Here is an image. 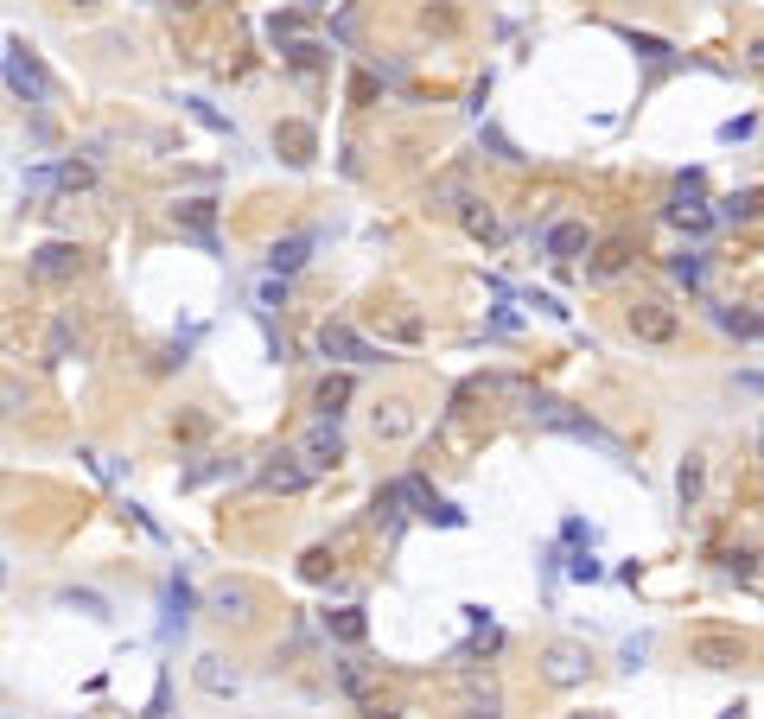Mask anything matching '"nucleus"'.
Segmentation results:
<instances>
[{
  "label": "nucleus",
  "instance_id": "obj_5",
  "mask_svg": "<svg viewBox=\"0 0 764 719\" xmlns=\"http://www.w3.org/2000/svg\"><path fill=\"white\" fill-rule=\"evenodd\" d=\"M300 459H306L312 471H325V465H338V459H344V433H338V414H319V420H312V433L300 440Z\"/></svg>",
  "mask_w": 764,
  "mask_h": 719
},
{
  "label": "nucleus",
  "instance_id": "obj_16",
  "mask_svg": "<svg viewBox=\"0 0 764 719\" xmlns=\"http://www.w3.org/2000/svg\"><path fill=\"white\" fill-rule=\"evenodd\" d=\"M694 656H701L707 669H733V662L745 656V643L739 637H701V643H694Z\"/></svg>",
  "mask_w": 764,
  "mask_h": 719
},
{
  "label": "nucleus",
  "instance_id": "obj_2",
  "mask_svg": "<svg viewBox=\"0 0 764 719\" xmlns=\"http://www.w3.org/2000/svg\"><path fill=\"white\" fill-rule=\"evenodd\" d=\"M7 83H13V90H20L26 102H58V83H51V70L39 64V51H26V45L7 51Z\"/></svg>",
  "mask_w": 764,
  "mask_h": 719
},
{
  "label": "nucleus",
  "instance_id": "obj_18",
  "mask_svg": "<svg viewBox=\"0 0 764 719\" xmlns=\"http://www.w3.org/2000/svg\"><path fill=\"white\" fill-rule=\"evenodd\" d=\"M325 630H332L338 643H363V637H370V624H363V611H325Z\"/></svg>",
  "mask_w": 764,
  "mask_h": 719
},
{
  "label": "nucleus",
  "instance_id": "obj_4",
  "mask_svg": "<svg viewBox=\"0 0 764 719\" xmlns=\"http://www.w3.org/2000/svg\"><path fill=\"white\" fill-rule=\"evenodd\" d=\"M319 350H325V357H338V363H376L382 357V350L363 338V331H351L344 319H325L319 325Z\"/></svg>",
  "mask_w": 764,
  "mask_h": 719
},
{
  "label": "nucleus",
  "instance_id": "obj_30",
  "mask_svg": "<svg viewBox=\"0 0 764 719\" xmlns=\"http://www.w3.org/2000/svg\"><path fill=\"white\" fill-rule=\"evenodd\" d=\"M567 573H573V580H599V560H593V554H573Z\"/></svg>",
  "mask_w": 764,
  "mask_h": 719
},
{
  "label": "nucleus",
  "instance_id": "obj_11",
  "mask_svg": "<svg viewBox=\"0 0 764 719\" xmlns=\"http://www.w3.org/2000/svg\"><path fill=\"white\" fill-rule=\"evenodd\" d=\"M370 433H376V440H408V433H414V408H408V401H376Z\"/></svg>",
  "mask_w": 764,
  "mask_h": 719
},
{
  "label": "nucleus",
  "instance_id": "obj_21",
  "mask_svg": "<svg viewBox=\"0 0 764 719\" xmlns=\"http://www.w3.org/2000/svg\"><path fill=\"white\" fill-rule=\"evenodd\" d=\"M669 268H675V280H688V287H701V280H707V261L694 255V249H682V255H669Z\"/></svg>",
  "mask_w": 764,
  "mask_h": 719
},
{
  "label": "nucleus",
  "instance_id": "obj_38",
  "mask_svg": "<svg viewBox=\"0 0 764 719\" xmlns=\"http://www.w3.org/2000/svg\"><path fill=\"white\" fill-rule=\"evenodd\" d=\"M758 452H764V433H758Z\"/></svg>",
  "mask_w": 764,
  "mask_h": 719
},
{
  "label": "nucleus",
  "instance_id": "obj_12",
  "mask_svg": "<svg viewBox=\"0 0 764 719\" xmlns=\"http://www.w3.org/2000/svg\"><path fill=\"white\" fill-rule=\"evenodd\" d=\"M542 255L548 261H580L586 255V223H554V230L542 236Z\"/></svg>",
  "mask_w": 764,
  "mask_h": 719
},
{
  "label": "nucleus",
  "instance_id": "obj_24",
  "mask_svg": "<svg viewBox=\"0 0 764 719\" xmlns=\"http://www.w3.org/2000/svg\"><path fill=\"white\" fill-rule=\"evenodd\" d=\"M714 319H720L726 331H739V338H758V331H764L758 312H714Z\"/></svg>",
  "mask_w": 764,
  "mask_h": 719
},
{
  "label": "nucleus",
  "instance_id": "obj_6",
  "mask_svg": "<svg viewBox=\"0 0 764 719\" xmlns=\"http://www.w3.org/2000/svg\"><path fill=\"white\" fill-rule=\"evenodd\" d=\"M395 490V503H414V516H427V522H440V529H459L465 510H453V503H440L421 478H402V484H389Z\"/></svg>",
  "mask_w": 764,
  "mask_h": 719
},
{
  "label": "nucleus",
  "instance_id": "obj_17",
  "mask_svg": "<svg viewBox=\"0 0 764 719\" xmlns=\"http://www.w3.org/2000/svg\"><path fill=\"white\" fill-rule=\"evenodd\" d=\"M344 401H351V376H325L319 395H312V408H319V414H344Z\"/></svg>",
  "mask_w": 764,
  "mask_h": 719
},
{
  "label": "nucleus",
  "instance_id": "obj_3",
  "mask_svg": "<svg viewBox=\"0 0 764 719\" xmlns=\"http://www.w3.org/2000/svg\"><path fill=\"white\" fill-rule=\"evenodd\" d=\"M172 230L198 236V249L217 255V198H179L172 204Z\"/></svg>",
  "mask_w": 764,
  "mask_h": 719
},
{
  "label": "nucleus",
  "instance_id": "obj_14",
  "mask_svg": "<svg viewBox=\"0 0 764 719\" xmlns=\"http://www.w3.org/2000/svg\"><path fill=\"white\" fill-rule=\"evenodd\" d=\"M764 217V185H752V191H733L720 210H714V223H758Z\"/></svg>",
  "mask_w": 764,
  "mask_h": 719
},
{
  "label": "nucleus",
  "instance_id": "obj_37",
  "mask_svg": "<svg viewBox=\"0 0 764 719\" xmlns=\"http://www.w3.org/2000/svg\"><path fill=\"white\" fill-rule=\"evenodd\" d=\"M172 7H204V0H172Z\"/></svg>",
  "mask_w": 764,
  "mask_h": 719
},
{
  "label": "nucleus",
  "instance_id": "obj_36",
  "mask_svg": "<svg viewBox=\"0 0 764 719\" xmlns=\"http://www.w3.org/2000/svg\"><path fill=\"white\" fill-rule=\"evenodd\" d=\"M752 64H758V70H764V45H752Z\"/></svg>",
  "mask_w": 764,
  "mask_h": 719
},
{
  "label": "nucleus",
  "instance_id": "obj_19",
  "mask_svg": "<svg viewBox=\"0 0 764 719\" xmlns=\"http://www.w3.org/2000/svg\"><path fill=\"white\" fill-rule=\"evenodd\" d=\"M312 255V236H287V242H274V274H293V268H300V261Z\"/></svg>",
  "mask_w": 764,
  "mask_h": 719
},
{
  "label": "nucleus",
  "instance_id": "obj_28",
  "mask_svg": "<svg viewBox=\"0 0 764 719\" xmlns=\"http://www.w3.org/2000/svg\"><path fill=\"white\" fill-rule=\"evenodd\" d=\"M185 109H191V115H198V121H204V128H217V134H230V121H223V115L211 109V102H198V96H191V102H185Z\"/></svg>",
  "mask_w": 764,
  "mask_h": 719
},
{
  "label": "nucleus",
  "instance_id": "obj_32",
  "mask_svg": "<svg viewBox=\"0 0 764 719\" xmlns=\"http://www.w3.org/2000/svg\"><path fill=\"white\" fill-rule=\"evenodd\" d=\"M726 573H739V580H752V573H758V560H752V554H726Z\"/></svg>",
  "mask_w": 764,
  "mask_h": 719
},
{
  "label": "nucleus",
  "instance_id": "obj_8",
  "mask_svg": "<svg viewBox=\"0 0 764 719\" xmlns=\"http://www.w3.org/2000/svg\"><path fill=\"white\" fill-rule=\"evenodd\" d=\"M83 268V249L77 242H45L39 255H32V280H71Z\"/></svg>",
  "mask_w": 764,
  "mask_h": 719
},
{
  "label": "nucleus",
  "instance_id": "obj_23",
  "mask_svg": "<svg viewBox=\"0 0 764 719\" xmlns=\"http://www.w3.org/2000/svg\"><path fill=\"white\" fill-rule=\"evenodd\" d=\"M465 230H472V236H484V242H497V236H503V223L491 217V210H478V204H465Z\"/></svg>",
  "mask_w": 764,
  "mask_h": 719
},
{
  "label": "nucleus",
  "instance_id": "obj_25",
  "mask_svg": "<svg viewBox=\"0 0 764 719\" xmlns=\"http://www.w3.org/2000/svg\"><path fill=\"white\" fill-rule=\"evenodd\" d=\"M675 490H682V510H694V497H701V459H688V465H682Z\"/></svg>",
  "mask_w": 764,
  "mask_h": 719
},
{
  "label": "nucleus",
  "instance_id": "obj_35",
  "mask_svg": "<svg viewBox=\"0 0 764 719\" xmlns=\"http://www.w3.org/2000/svg\"><path fill=\"white\" fill-rule=\"evenodd\" d=\"M64 7H102V0H64Z\"/></svg>",
  "mask_w": 764,
  "mask_h": 719
},
{
  "label": "nucleus",
  "instance_id": "obj_22",
  "mask_svg": "<svg viewBox=\"0 0 764 719\" xmlns=\"http://www.w3.org/2000/svg\"><path fill=\"white\" fill-rule=\"evenodd\" d=\"M274 140L287 147V160H293V166H306V160H312V134H306V128H281Z\"/></svg>",
  "mask_w": 764,
  "mask_h": 719
},
{
  "label": "nucleus",
  "instance_id": "obj_10",
  "mask_svg": "<svg viewBox=\"0 0 764 719\" xmlns=\"http://www.w3.org/2000/svg\"><path fill=\"white\" fill-rule=\"evenodd\" d=\"M312 484V465L300 459V452H274V465H262V490H306Z\"/></svg>",
  "mask_w": 764,
  "mask_h": 719
},
{
  "label": "nucleus",
  "instance_id": "obj_13",
  "mask_svg": "<svg viewBox=\"0 0 764 719\" xmlns=\"http://www.w3.org/2000/svg\"><path fill=\"white\" fill-rule=\"evenodd\" d=\"M669 223H675V230H688V236H707V230H714V210L694 204V191H682V198L669 204Z\"/></svg>",
  "mask_w": 764,
  "mask_h": 719
},
{
  "label": "nucleus",
  "instance_id": "obj_31",
  "mask_svg": "<svg viewBox=\"0 0 764 719\" xmlns=\"http://www.w3.org/2000/svg\"><path fill=\"white\" fill-rule=\"evenodd\" d=\"M58 185H71V191H83V185H90V166H77V160H71V166H58Z\"/></svg>",
  "mask_w": 764,
  "mask_h": 719
},
{
  "label": "nucleus",
  "instance_id": "obj_9",
  "mask_svg": "<svg viewBox=\"0 0 764 719\" xmlns=\"http://www.w3.org/2000/svg\"><path fill=\"white\" fill-rule=\"evenodd\" d=\"M631 331H637L644 344H669V338H675V312H669L663 300H637V306H631Z\"/></svg>",
  "mask_w": 764,
  "mask_h": 719
},
{
  "label": "nucleus",
  "instance_id": "obj_1",
  "mask_svg": "<svg viewBox=\"0 0 764 719\" xmlns=\"http://www.w3.org/2000/svg\"><path fill=\"white\" fill-rule=\"evenodd\" d=\"M529 420H535V427H548V433H573V440H593V446H605V452H618V440L599 427L593 414L567 408V401H554V395H529Z\"/></svg>",
  "mask_w": 764,
  "mask_h": 719
},
{
  "label": "nucleus",
  "instance_id": "obj_7",
  "mask_svg": "<svg viewBox=\"0 0 764 719\" xmlns=\"http://www.w3.org/2000/svg\"><path fill=\"white\" fill-rule=\"evenodd\" d=\"M586 669H593V662H586V650H580V643H554V650L542 656L548 688H580V681H586Z\"/></svg>",
  "mask_w": 764,
  "mask_h": 719
},
{
  "label": "nucleus",
  "instance_id": "obj_27",
  "mask_svg": "<svg viewBox=\"0 0 764 719\" xmlns=\"http://www.w3.org/2000/svg\"><path fill=\"white\" fill-rule=\"evenodd\" d=\"M624 261H631V249H624V242H612V249H605V255L593 261V274H618Z\"/></svg>",
  "mask_w": 764,
  "mask_h": 719
},
{
  "label": "nucleus",
  "instance_id": "obj_20",
  "mask_svg": "<svg viewBox=\"0 0 764 719\" xmlns=\"http://www.w3.org/2000/svg\"><path fill=\"white\" fill-rule=\"evenodd\" d=\"M198 681H204L211 694H236V675H223V656H204V662H198Z\"/></svg>",
  "mask_w": 764,
  "mask_h": 719
},
{
  "label": "nucleus",
  "instance_id": "obj_29",
  "mask_svg": "<svg viewBox=\"0 0 764 719\" xmlns=\"http://www.w3.org/2000/svg\"><path fill=\"white\" fill-rule=\"evenodd\" d=\"M624 39L644 51V58H669V45H663V39H650V32H624Z\"/></svg>",
  "mask_w": 764,
  "mask_h": 719
},
{
  "label": "nucleus",
  "instance_id": "obj_26",
  "mask_svg": "<svg viewBox=\"0 0 764 719\" xmlns=\"http://www.w3.org/2000/svg\"><path fill=\"white\" fill-rule=\"evenodd\" d=\"M338 681H344V694H357V700H363V694H370V675H363V669H357V662H344V669H338Z\"/></svg>",
  "mask_w": 764,
  "mask_h": 719
},
{
  "label": "nucleus",
  "instance_id": "obj_15",
  "mask_svg": "<svg viewBox=\"0 0 764 719\" xmlns=\"http://www.w3.org/2000/svg\"><path fill=\"white\" fill-rule=\"evenodd\" d=\"M249 605H255L249 586H217V592H211V618H223V624H230V618L242 624V618H249Z\"/></svg>",
  "mask_w": 764,
  "mask_h": 719
},
{
  "label": "nucleus",
  "instance_id": "obj_34",
  "mask_svg": "<svg viewBox=\"0 0 764 719\" xmlns=\"http://www.w3.org/2000/svg\"><path fill=\"white\" fill-rule=\"evenodd\" d=\"M739 389H752V395H764V376H739Z\"/></svg>",
  "mask_w": 764,
  "mask_h": 719
},
{
  "label": "nucleus",
  "instance_id": "obj_33",
  "mask_svg": "<svg viewBox=\"0 0 764 719\" xmlns=\"http://www.w3.org/2000/svg\"><path fill=\"white\" fill-rule=\"evenodd\" d=\"M752 128H758V121H752V115H739V121H726V128H720V140H745Z\"/></svg>",
  "mask_w": 764,
  "mask_h": 719
}]
</instances>
